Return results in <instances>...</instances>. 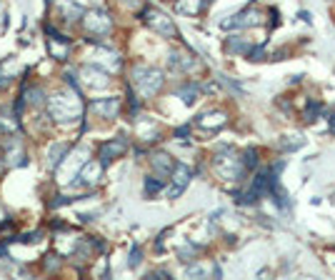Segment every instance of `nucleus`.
Masks as SVG:
<instances>
[{
  "label": "nucleus",
  "mask_w": 335,
  "mask_h": 280,
  "mask_svg": "<svg viewBox=\"0 0 335 280\" xmlns=\"http://www.w3.org/2000/svg\"><path fill=\"white\" fill-rule=\"evenodd\" d=\"M125 140H110V143H103L100 145V163L103 165H108L113 158H118V155H123L125 153Z\"/></svg>",
  "instance_id": "obj_8"
},
{
  "label": "nucleus",
  "mask_w": 335,
  "mask_h": 280,
  "mask_svg": "<svg viewBox=\"0 0 335 280\" xmlns=\"http://www.w3.org/2000/svg\"><path fill=\"white\" fill-rule=\"evenodd\" d=\"M140 263V248H133V253H130V268H135Z\"/></svg>",
  "instance_id": "obj_15"
},
{
  "label": "nucleus",
  "mask_w": 335,
  "mask_h": 280,
  "mask_svg": "<svg viewBox=\"0 0 335 280\" xmlns=\"http://www.w3.org/2000/svg\"><path fill=\"white\" fill-rule=\"evenodd\" d=\"M195 93H198V88H195V85H188V88H183V90H180V95H183V100L188 103V105L195 100Z\"/></svg>",
  "instance_id": "obj_11"
},
{
  "label": "nucleus",
  "mask_w": 335,
  "mask_h": 280,
  "mask_svg": "<svg viewBox=\"0 0 335 280\" xmlns=\"http://www.w3.org/2000/svg\"><path fill=\"white\" fill-rule=\"evenodd\" d=\"M188 183H190V170L185 165H175V178H173V185L168 190V195L170 198H178L185 188H188Z\"/></svg>",
  "instance_id": "obj_7"
},
{
  "label": "nucleus",
  "mask_w": 335,
  "mask_h": 280,
  "mask_svg": "<svg viewBox=\"0 0 335 280\" xmlns=\"http://www.w3.org/2000/svg\"><path fill=\"white\" fill-rule=\"evenodd\" d=\"M103 163H95V160H88L85 165H83V170H80V175L78 178H83V183H88V185H95L98 180H100V173H103Z\"/></svg>",
  "instance_id": "obj_9"
},
{
  "label": "nucleus",
  "mask_w": 335,
  "mask_h": 280,
  "mask_svg": "<svg viewBox=\"0 0 335 280\" xmlns=\"http://www.w3.org/2000/svg\"><path fill=\"white\" fill-rule=\"evenodd\" d=\"M140 18L150 25L153 30L163 33V35H175V28H173V23L160 13V10H155V8H145L143 13H140Z\"/></svg>",
  "instance_id": "obj_5"
},
{
  "label": "nucleus",
  "mask_w": 335,
  "mask_h": 280,
  "mask_svg": "<svg viewBox=\"0 0 335 280\" xmlns=\"http://www.w3.org/2000/svg\"><path fill=\"white\" fill-rule=\"evenodd\" d=\"M65 158H68V160H63V165L58 168V180H60V183H70L75 175H80L83 165L90 160V155H88V150H85V148H75L73 153L68 150Z\"/></svg>",
  "instance_id": "obj_2"
},
{
  "label": "nucleus",
  "mask_w": 335,
  "mask_h": 280,
  "mask_svg": "<svg viewBox=\"0 0 335 280\" xmlns=\"http://www.w3.org/2000/svg\"><path fill=\"white\" fill-rule=\"evenodd\" d=\"M0 130H3V133H5V130H8V133H15V130H18V123H15V120H5V115H3V118H0Z\"/></svg>",
  "instance_id": "obj_13"
},
{
  "label": "nucleus",
  "mask_w": 335,
  "mask_h": 280,
  "mask_svg": "<svg viewBox=\"0 0 335 280\" xmlns=\"http://www.w3.org/2000/svg\"><path fill=\"white\" fill-rule=\"evenodd\" d=\"M95 113H103V118H115L118 110H120V100L118 98H108V100H93L88 105Z\"/></svg>",
  "instance_id": "obj_6"
},
{
  "label": "nucleus",
  "mask_w": 335,
  "mask_h": 280,
  "mask_svg": "<svg viewBox=\"0 0 335 280\" xmlns=\"http://www.w3.org/2000/svg\"><path fill=\"white\" fill-rule=\"evenodd\" d=\"M330 128H333V133H335V115L330 118Z\"/></svg>",
  "instance_id": "obj_16"
},
{
  "label": "nucleus",
  "mask_w": 335,
  "mask_h": 280,
  "mask_svg": "<svg viewBox=\"0 0 335 280\" xmlns=\"http://www.w3.org/2000/svg\"><path fill=\"white\" fill-rule=\"evenodd\" d=\"M83 23H85V30L93 35H103L110 30V15L105 10H88L83 15Z\"/></svg>",
  "instance_id": "obj_4"
},
{
  "label": "nucleus",
  "mask_w": 335,
  "mask_h": 280,
  "mask_svg": "<svg viewBox=\"0 0 335 280\" xmlns=\"http://www.w3.org/2000/svg\"><path fill=\"white\" fill-rule=\"evenodd\" d=\"M160 188H163V183H160V180H155V178H148V180H145V193H148V195L158 193Z\"/></svg>",
  "instance_id": "obj_12"
},
{
  "label": "nucleus",
  "mask_w": 335,
  "mask_h": 280,
  "mask_svg": "<svg viewBox=\"0 0 335 280\" xmlns=\"http://www.w3.org/2000/svg\"><path fill=\"white\" fill-rule=\"evenodd\" d=\"M48 110L55 120H78L83 113V103L78 98V90L73 93H58L48 100Z\"/></svg>",
  "instance_id": "obj_1"
},
{
  "label": "nucleus",
  "mask_w": 335,
  "mask_h": 280,
  "mask_svg": "<svg viewBox=\"0 0 335 280\" xmlns=\"http://www.w3.org/2000/svg\"><path fill=\"white\" fill-rule=\"evenodd\" d=\"M255 163H258V153L255 150H248L245 153V168H253Z\"/></svg>",
  "instance_id": "obj_14"
},
{
  "label": "nucleus",
  "mask_w": 335,
  "mask_h": 280,
  "mask_svg": "<svg viewBox=\"0 0 335 280\" xmlns=\"http://www.w3.org/2000/svg\"><path fill=\"white\" fill-rule=\"evenodd\" d=\"M133 75H135L133 83L138 85V90L143 95H153L158 88H160V83H163L160 73H158V70H150V68H135Z\"/></svg>",
  "instance_id": "obj_3"
},
{
  "label": "nucleus",
  "mask_w": 335,
  "mask_h": 280,
  "mask_svg": "<svg viewBox=\"0 0 335 280\" xmlns=\"http://www.w3.org/2000/svg\"><path fill=\"white\" fill-rule=\"evenodd\" d=\"M153 168H155V173H160V175H170L173 170H175V163L170 160L168 155H155L153 158Z\"/></svg>",
  "instance_id": "obj_10"
}]
</instances>
